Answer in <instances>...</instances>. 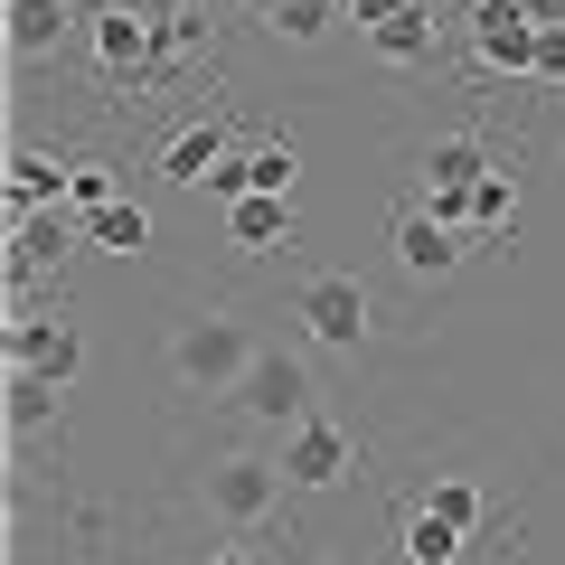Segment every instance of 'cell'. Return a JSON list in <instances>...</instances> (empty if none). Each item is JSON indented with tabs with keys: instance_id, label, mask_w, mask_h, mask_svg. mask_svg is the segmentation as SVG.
Segmentation results:
<instances>
[{
	"instance_id": "obj_1",
	"label": "cell",
	"mask_w": 565,
	"mask_h": 565,
	"mask_svg": "<svg viewBox=\"0 0 565 565\" xmlns=\"http://www.w3.org/2000/svg\"><path fill=\"white\" fill-rule=\"evenodd\" d=\"M245 367H255V330H245L236 311H199V321L170 330V377H180L189 396H236Z\"/></svg>"
},
{
	"instance_id": "obj_2",
	"label": "cell",
	"mask_w": 565,
	"mask_h": 565,
	"mask_svg": "<svg viewBox=\"0 0 565 565\" xmlns=\"http://www.w3.org/2000/svg\"><path fill=\"white\" fill-rule=\"evenodd\" d=\"M85 47H95V76L114 95H141V85L161 76V20L132 10V0H95L85 10Z\"/></svg>"
},
{
	"instance_id": "obj_3",
	"label": "cell",
	"mask_w": 565,
	"mask_h": 565,
	"mask_svg": "<svg viewBox=\"0 0 565 565\" xmlns=\"http://www.w3.org/2000/svg\"><path fill=\"white\" fill-rule=\"evenodd\" d=\"M282 462H264V452H217V462L199 471V500H207V519H226L236 537H255V527H274V509H282Z\"/></svg>"
},
{
	"instance_id": "obj_4",
	"label": "cell",
	"mask_w": 565,
	"mask_h": 565,
	"mask_svg": "<svg viewBox=\"0 0 565 565\" xmlns=\"http://www.w3.org/2000/svg\"><path fill=\"white\" fill-rule=\"evenodd\" d=\"M236 405L245 424H274V434H292L302 415H321V386H311V359H292V349H255V367L236 377Z\"/></svg>"
},
{
	"instance_id": "obj_5",
	"label": "cell",
	"mask_w": 565,
	"mask_h": 565,
	"mask_svg": "<svg viewBox=\"0 0 565 565\" xmlns=\"http://www.w3.org/2000/svg\"><path fill=\"white\" fill-rule=\"evenodd\" d=\"M386 245H396V264H405L415 282H444V274H462V264L481 255V236H471V226L434 217L424 199H405V207H396V226H386Z\"/></svg>"
},
{
	"instance_id": "obj_6",
	"label": "cell",
	"mask_w": 565,
	"mask_h": 565,
	"mask_svg": "<svg viewBox=\"0 0 565 565\" xmlns=\"http://www.w3.org/2000/svg\"><path fill=\"white\" fill-rule=\"evenodd\" d=\"M274 462H282V481H292V490H340L349 471H359V434L330 424V415H302L292 434H282Z\"/></svg>"
},
{
	"instance_id": "obj_7",
	"label": "cell",
	"mask_w": 565,
	"mask_h": 565,
	"mask_svg": "<svg viewBox=\"0 0 565 565\" xmlns=\"http://www.w3.org/2000/svg\"><path fill=\"white\" fill-rule=\"evenodd\" d=\"M537 29H546L537 0H481L471 10V57H481V76H527L537 66Z\"/></svg>"
},
{
	"instance_id": "obj_8",
	"label": "cell",
	"mask_w": 565,
	"mask_h": 565,
	"mask_svg": "<svg viewBox=\"0 0 565 565\" xmlns=\"http://www.w3.org/2000/svg\"><path fill=\"white\" fill-rule=\"evenodd\" d=\"M292 321H302L321 349H359L367 321H377V302H367V282H359V274H311V282H302V302H292Z\"/></svg>"
},
{
	"instance_id": "obj_9",
	"label": "cell",
	"mask_w": 565,
	"mask_h": 565,
	"mask_svg": "<svg viewBox=\"0 0 565 565\" xmlns=\"http://www.w3.org/2000/svg\"><path fill=\"white\" fill-rule=\"evenodd\" d=\"M66 236H85L76 207H29V217H10V302H29V282L47 264H66Z\"/></svg>"
},
{
	"instance_id": "obj_10",
	"label": "cell",
	"mask_w": 565,
	"mask_h": 565,
	"mask_svg": "<svg viewBox=\"0 0 565 565\" xmlns=\"http://www.w3.org/2000/svg\"><path fill=\"white\" fill-rule=\"evenodd\" d=\"M76 29H85V0H10V10H0V39H10V57H20V66L57 57Z\"/></svg>"
},
{
	"instance_id": "obj_11",
	"label": "cell",
	"mask_w": 565,
	"mask_h": 565,
	"mask_svg": "<svg viewBox=\"0 0 565 565\" xmlns=\"http://www.w3.org/2000/svg\"><path fill=\"white\" fill-rule=\"evenodd\" d=\"M10 367H39V377H57V386H76V367H85V340H76V321H39V311H10Z\"/></svg>"
},
{
	"instance_id": "obj_12",
	"label": "cell",
	"mask_w": 565,
	"mask_h": 565,
	"mask_svg": "<svg viewBox=\"0 0 565 565\" xmlns=\"http://www.w3.org/2000/svg\"><path fill=\"white\" fill-rule=\"evenodd\" d=\"M226 151H236V132H226L217 114H199V122H180V132L161 141V161H151V170H161L170 189H207V170H217Z\"/></svg>"
},
{
	"instance_id": "obj_13",
	"label": "cell",
	"mask_w": 565,
	"mask_h": 565,
	"mask_svg": "<svg viewBox=\"0 0 565 565\" xmlns=\"http://www.w3.org/2000/svg\"><path fill=\"white\" fill-rule=\"evenodd\" d=\"M462 226L481 236V255H490V245H519V170H509V161H490L481 180H471Z\"/></svg>"
},
{
	"instance_id": "obj_14",
	"label": "cell",
	"mask_w": 565,
	"mask_h": 565,
	"mask_svg": "<svg viewBox=\"0 0 565 565\" xmlns=\"http://www.w3.org/2000/svg\"><path fill=\"white\" fill-rule=\"evenodd\" d=\"M226 236H236L245 255H292V245H302V217H292V199H264V189H245V199L226 207Z\"/></svg>"
},
{
	"instance_id": "obj_15",
	"label": "cell",
	"mask_w": 565,
	"mask_h": 565,
	"mask_svg": "<svg viewBox=\"0 0 565 565\" xmlns=\"http://www.w3.org/2000/svg\"><path fill=\"white\" fill-rule=\"evenodd\" d=\"M462 546H471V527H452L434 500H405L396 509V556L405 565H462Z\"/></svg>"
},
{
	"instance_id": "obj_16",
	"label": "cell",
	"mask_w": 565,
	"mask_h": 565,
	"mask_svg": "<svg viewBox=\"0 0 565 565\" xmlns=\"http://www.w3.org/2000/svg\"><path fill=\"white\" fill-rule=\"evenodd\" d=\"M0 189H10V217H29V207H66V161H57V151H39V141H10Z\"/></svg>"
},
{
	"instance_id": "obj_17",
	"label": "cell",
	"mask_w": 565,
	"mask_h": 565,
	"mask_svg": "<svg viewBox=\"0 0 565 565\" xmlns=\"http://www.w3.org/2000/svg\"><path fill=\"white\" fill-rule=\"evenodd\" d=\"M367 47H377L386 66H434V20L405 0V10H386V20H367Z\"/></svg>"
},
{
	"instance_id": "obj_18",
	"label": "cell",
	"mask_w": 565,
	"mask_h": 565,
	"mask_svg": "<svg viewBox=\"0 0 565 565\" xmlns=\"http://www.w3.org/2000/svg\"><path fill=\"white\" fill-rule=\"evenodd\" d=\"M236 161H245V189H264V199H292V180H302V151L282 132H255Z\"/></svg>"
},
{
	"instance_id": "obj_19",
	"label": "cell",
	"mask_w": 565,
	"mask_h": 565,
	"mask_svg": "<svg viewBox=\"0 0 565 565\" xmlns=\"http://www.w3.org/2000/svg\"><path fill=\"white\" fill-rule=\"evenodd\" d=\"M85 245H95V255H151V207H132V199L95 207V217H85Z\"/></svg>"
},
{
	"instance_id": "obj_20",
	"label": "cell",
	"mask_w": 565,
	"mask_h": 565,
	"mask_svg": "<svg viewBox=\"0 0 565 565\" xmlns=\"http://www.w3.org/2000/svg\"><path fill=\"white\" fill-rule=\"evenodd\" d=\"M57 396H66L57 377H39V367H10V434H20V444H29V434H47V424H57Z\"/></svg>"
},
{
	"instance_id": "obj_21",
	"label": "cell",
	"mask_w": 565,
	"mask_h": 565,
	"mask_svg": "<svg viewBox=\"0 0 565 565\" xmlns=\"http://www.w3.org/2000/svg\"><path fill=\"white\" fill-rule=\"evenodd\" d=\"M330 20H340V0H282L264 29H274V39H292V47H311V39H330Z\"/></svg>"
},
{
	"instance_id": "obj_22",
	"label": "cell",
	"mask_w": 565,
	"mask_h": 565,
	"mask_svg": "<svg viewBox=\"0 0 565 565\" xmlns=\"http://www.w3.org/2000/svg\"><path fill=\"white\" fill-rule=\"evenodd\" d=\"M114 199H122L114 161H76L66 170V207H76V217H95V207H114Z\"/></svg>"
},
{
	"instance_id": "obj_23",
	"label": "cell",
	"mask_w": 565,
	"mask_h": 565,
	"mask_svg": "<svg viewBox=\"0 0 565 565\" xmlns=\"http://www.w3.org/2000/svg\"><path fill=\"white\" fill-rule=\"evenodd\" d=\"M424 500L444 509V519H452V527H471V537H481V527H490V500H481V490H471V481H462V471H452V481H434V490H424Z\"/></svg>"
},
{
	"instance_id": "obj_24",
	"label": "cell",
	"mask_w": 565,
	"mask_h": 565,
	"mask_svg": "<svg viewBox=\"0 0 565 565\" xmlns=\"http://www.w3.org/2000/svg\"><path fill=\"white\" fill-rule=\"evenodd\" d=\"M199 39H207V20H199V10H170V20H161V66H180Z\"/></svg>"
},
{
	"instance_id": "obj_25",
	"label": "cell",
	"mask_w": 565,
	"mask_h": 565,
	"mask_svg": "<svg viewBox=\"0 0 565 565\" xmlns=\"http://www.w3.org/2000/svg\"><path fill=\"white\" fill-rule=\"evenodd\" d=\"M537 85H565V20H546L537 29V66H527Z\"/></svg>"
},
{
	"instance_id": "obj_26",
	"label": "cell",
	"mask_w": 565,
	"mask_h": 565,
	"mask_svg": "<svg viewBox=\"0 0 565 565\" xmlns=\"http://www.w3.org/2000/svg\"><path fill=\"white\" fill-rule=\"evenodd\" d=\"M199 565H264V556H255V546H207Z\"/></svg>"
},
{
	"instance_id": "obj_27",
	"label": "cell",
	"mask_w": 565,
	"mask_h": 565,
	"mask_svg": "<svg viewBox=\"0 0 565 565\" xmlns=\"http://www.w3.org/2000/svg\"><path fill=\"white\" fill-rule=\"evenodd\" d=\"M245 10H255V20H274V10H282V0H245Z\"/></svg>"
},
{
	"instance_id": "obj_28",
	"label": "cell",
	"mask_w": 565,
	"mask_h": 565,
	"mask_svg": "<svg viewBox=\"0 0 565 565\" xmlns=\"http://www.w3.org/2000/svg\"><path fill=\"white\" fill-rule=\"evenodd\" d=\"M537 10H546V20H565V0H537Z\"/></svg>"
},
{
	"instance_id": "obj_29",
	"label": "cell",
	"mask_w": 565,
	"mask_h": 565,
	"mask_svg": "<svg viewBox=\"0 0 565 565\" xmlns=\"http://www.w3.org/2000/svg\"><path fill=\"white\" fill-rule=\"evenodd\" d=\"M85 10H95V0H85Z\"/></svg>"
}]
</instances>
